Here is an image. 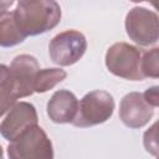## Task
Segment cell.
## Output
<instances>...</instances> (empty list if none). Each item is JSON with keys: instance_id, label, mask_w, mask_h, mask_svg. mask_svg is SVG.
I'll use <instances>...</instances> for the list:
<instances>
[{"instance_id": "cell-1", "label": "cell", "mask_w": 159, "mask_h": 159, "mask_svg": "<svg viewBox=\"0 0 159 159\" xmlns=\"http://www.w3.org/2000/svg\"><path fill=\"white\" fill-rule=\"evenodd\" d=\"M40 70L37 60L26 53L16 56L10 67L0 66L1 114H6L19 98L29 97L35 92V78Z\"/></svg>"}, {"instance_id": "cell-2", "label": "cell", "mask_w": 159, "mask_h": 159, "mask_svg": "<svg viewBox=\"0 0 159 159\" xmlns=\"http://www.w3.org/2000/svg\"><path fill=\"white\" fill-rule=\"evenodd\" d=\"M14 19L27 36H37L55 29L61 21V6L53 0H20L12 11Z\"/></svg>"}, {"instance_id": "cell-3", "label": "cell", "mask_w": 159, "mask_h": 159, "mask_svg": "<svg viewBox=\"0 0 159 159\" xmlns=\"http://www.w3.org/2000/svg\"><path fill=\"white\" fill-rule=\"evenodd\" d=\"M9 159H53L52 142L40 125L22 132L7 145Z\"/></svg>"}, {"instance_id": "cell-4", "label": "cell", "mask_w": 159, "mask_h": 159, "mask_svg": "<svg viewBox=\"0 0 159 159\" xmlns=\"http://www.w3.org/2000/svg\"><path fill=\"white\" fill-rule=\"evenodd\" d=\"M104 60L112 75L129 81L144 80L140 70L142 52L138 47L127 42H116L107 50Z\"/></svg>"}, {"instance_id": "cell-5", "label": "cell", "mask_w": 159, "mask_h": 159, "mask_svg": "<svg viewBox=\"0 0 159 159\" xmlns=\"http://www.w3.org/2000/svg\"><path fill=\"white\" fill-rule=\"evenodd\" d=\"M114 111V99L106 91H92L80 101L77 116L73 120L75 127L88 128L107 122Z\"/></svg>"}, {"instance_id": "cell-6", "label": "cell", "mask_w": 159, "mask_h": 159, "mask_svg": "<svg viewBox=\"0 0 159 159\" xmlns=\"http://www.w3.org/2000/svg\"><path fill=\"white\" fill-rule=\"evenodd\" d=\"M124 26L129 39L140 46H150L159 40V16L147 7L130 9L125 16Z\"/></svg>"}, {"instance_id": "cell-7", "label": "cell", "mask_w": 159, "mask_h": 159, "mask_svg": "<svg viewBox=\"0 0 159 159\" xmlns=\"http://www.w3.org/2000/svg\"><path fill=\"white\" fill-rule=\"evenodd\" d=\"M87 50L84 35L77 30H66L57 34L48 43V55L58 66H71L82 58Z\"/></svg>"}, {"instance_id": "cell-8", "label": "cell", "mask_w": 159, "mask_h": 159, "mask_svg": "<svg viewBox=\"0 0 159 159\" xmlns=\"http://www.w3.org/2000/svg\"><path fill=\"white\" fill-rule=\"evenodd\" d=\"M39 117L34 104L29 102H17L4 117L0 124L2 138L12 142L30 127L37 125Z\"/></svg>"}, {"instance_id": "cell-9", "label": "cell", "mask_w": 159, "mask_h": 159, "mask_svg": "<svg viewBox=\"0 0 159 159\" xmlns=\"http://www.w3.org/2000/svg\"><path fill=\"white\" fill-rule=\"evenodd\" d=\"M154 114L142 93L130 92L125 94L119 103V119L122 123L132 129H138L149 123Z\"/></svg>"}, {"instance_id": "cell-10", "label": "cell", "mask_w": 159, "mask_h": 159, "mask_svg": "<svg viewBox=\"0 0 159 159\" xmlns=\"http://www.w3.org/2000/svg\"><path fill=\"white\" fill-rule=\"evenodd\" d=\"M80 102L75 93L68 89L56 91L50 101L47 102V116L53 123L63 124V123H73L77 112H78Z\"/></svg>"}, {"instance_id": "cell-11", "label": "cell", "mask_w": 159, "mask_h": 159, "mask_svg": "<svg viewBox=\"0 0 159 159\" xmlns=\"http://www.w3.org/2000/svg\"><path fill=\"white\" fill-rule=\"evenodd\" d=\"M26 36L19 29L12 11L0 12V45L1 47H12L24 42Z\"/></svg>"}, {"instance_id": "cell-12", "label": "cell", "mask_w": 159, "mask_h": 159, "mask_svg": "<svg viewBox=\"0 0 159 159\" xmlns=\"http://www.w3.org/2000/svg\"><path fill=\"white\" fill-rule=\"evenodd\" d=\"M67 77L66 71L61 68H43L40 70L35 78V92L45 93L53 87H56L60 82H62Z\"/></svg>"}, {"instance_id": "cell-13", "label": "cell", "mask_w": 159, "mask_h": 159, "mask_svg": "<svg viewBox=\"0 0 159 159\" xmlns=\"http://www.w3.org/2000/svg\"><path fill=\"white\" fill-rule=\"evenodd\" d=\"M142 73L149 78H159V47L150 48L142 56Z\"/></svg>"}, {"instance_id": "cell-14", "label": "cell", "mask_w": 159, "mask_h": 159, "mask_svg": "<svg viewBox=\"0 0 159 159\" xmlns=\"http://www.w3.org/2000/svg\"><path fill=\"white\" fill-rule=\"evenodd\" d=\"M143 145L150 155L159 158V119L144 132Z\"/></svg>"}, {"instance_id": "cell-15", "label": "cell", "mask_w": 159, "mask_h": 159, "mask_svg": "<svg viewBox=\"0 0 159 159\" xmlns=\"http://www.w3.org/2000/svg\"><path fill=\"white\" fill-rule=\"evenodd\" d=\"M143 97L150 107H159V86H152L145 89Z\"/></svg>"}, {"instance_id": "cell-16", "label": "cell", "mask_w": 159, "mask_h": 159, "mask_svg": "<svg viewBox=\"0 0 159 159\" xmlns=\"http://www.w3.org/2000/svg\"><path fill=\"white\" fill-rule=\"evenodd\" d=\"M150 4H152V5H153V6H154V7H155L158 11H159V1H158V2H155V1H152Z\"/></svg>"}, {"instance_id": "cell-17", "label": "cell", "mask_w": 159, "mask_h": 159, "mask_svg": "<svg viewBox=\"0 0 159 159\" xmlns=\"http://www.w3.org/2000/svg\"><path fill=\"white\" fill-rule=\"evenodd\" d=\"M158 159H159V158H158Z\"/></svg>"}]
</instances>
